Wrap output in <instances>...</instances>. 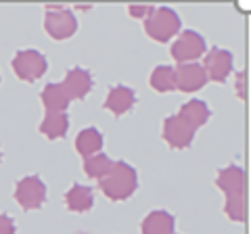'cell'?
Wrapping results in <instances>:
<instances>
[{
  "instance_id": "obj_14",
  "label": "cell",
  "mask_w": 251,
  "mask_h": 234,
  "mask_svg": "<svg viewBox=\"0 0 251 234\" xmlns=\"http://www.w3.org/2000/svg\"><path fill=\"white\" fill-rule=\"evenodd\" d=\"M174 228H176V220L166 209L149 211L143 224H140V232L143 234H174Z\"/></svg>"
},
{
  "instance_id": "obj_12",
  "label": "cell",
  "mask_w": 251,
  "mask_h": 234,
  "mask_svg": "<svg viewBox=\"0 0 251 234\" xmlns=\"http://www.w3.org/2000/svg\"><path fill=\"white\" fill-rule=\"evenodd\" d=\"M216 186L226 197L245 194V169L241 165H228V167L220 169L216 176Z\"/></svg>"
},
{
  "instance_id": "obj_21",
  "label": "cell",
  "mask_w": 251,
  "mask_h": 234,
  "mask_svg": "<svg viewBox=\"0 0 251 234\" xmlns=\"http://www.w3.org/2000/svg\"><path fill=\"white\" fill-rule=\"evenodd\" d=\"M224 213L228 215V220H232V222H245V215H247L245 194H232V197H226Z\"/></svg>"
},
{
  "instance_id": "obj_13",
  "label": "cell",
  "mask_w": 251,
  "mask_h": 234,
  "mask_svg": "<svg viewBox=\"0 0 251 234\" xmlns=\"http://www.w3.org/2000/svg\"><path fill=\"white\" fill-rule=\"evenodd\" d=\"M176 115L184 123H188V126H191L195 132H197L201 126H205V123L209 121L211 109H209V105L205 103V100L193 98V100H188V103H184L182 107H180V111Z\"/></svg>"
},
{
  "instance_id": "obj_6",
  "label": "cell",
  "mask_w": 251,
  "mask_h": 234,
  "mask_svg": "<svg viewBox=\"0 0 251 234\" xmlns=\"http://www.w3.org/2000/svg\"><path fill=\"white\" fill-rule=\"evenodd\" d=\"M13 197L23 211H36L46 201V184L40 176H25L15 184Z\"/></svg>"
},
{
  "instance_id": "obj_22",
  "label": "cell",
  "mask_w": 251,
  "mask_h": 234,
  "mask_svg": "<svg viewBox=\"0 0 251 234\" xmlns=\"http://www.w3.org/2000/svg\"><path fill=\"white\" fill-rule=\"evenodd\" d=\"M155 11V6H128V13H130V17H134V19H147V17H151V13Z\"/></svg>"
},
{
  "instance_id": "obj_2",
  "label": "cell",
  "mask_w": 251,
  "mask_h": 234,
  "mask_svg": "<svg viewBox=\"0 0 251 234\" xmlns=\"http://www.w3.org/2000/svg\"><path fill=\"white\" fill-rule=\"evenodd\" d=\"M180 27H182L180 15L170 6H155L151 17L145 19V34L159 44H166L178 36Z\"/></svg>"
},
{
  "instance_id": "obj_9",
  "label": "cell",
  "mask_w": 251,
  "mask_h": 234,
  "mask_svg": "<svg viewBox=\"0 0 251 234\" xmlns=\"http://www.w3.org/2000/svg\"><path fill=\"white\" fill-rule=\"evenodd\" d=\"M92 86H94L92 73L88 71V69H84V67L69 69V71L65 73V77H63V82H61V88L67 94L69 100L86 98L92 92Z\"/></svg>"
},
{
  "instance_id": "obj_3",
  "label": "cell",
  "mask_w": 251,
  "mask_h": 234,
  "mask_svg": "<svg viewBox=\"0 0 251 234\" xmlns=\"http://www.w3.org/2000/svg\"><path fill=\"white\" fill-rule=\"evenodd\" d=\"M44 32L52 40H69L77 32V19L72 9L61 4H49L44 9Z\"/></svg>"
},
{
  "instance_id": "obj_5",
  "label": "cell",
  "mask_w": 251,
  "mask_h": 234,
  "mask_svg": "<svg viewBox=\"0 0 251 234\" xmlns=\"http://www.w3.org/2000/svg\"><path fill=\"white\" fill-rule=\"evenodd\" d=\"M205 48H207L205 38H203L199 32H195V29H184V32H180V36L172 42L170 54H172V59H174L178 65L195 63V61L201 59L203 54L207 52Z\"/></svg>"
},
{
  "instance_id": "obj_19",
  "label": "cell",
  "mask_w": 251,
  "mask_h": 234,
  "mask_svg": "<svg viewBox=\"0 0 251 234\" xmlns=\"http://www.w3.org/2000/svg\"><path fill=\"white\" fill-rule=\"evenodd\" d=\"M149 86L159 92V94H168V92L176 90V80H174V67L172 65H157L151 77H149Z\"/></svg>"
},
{
  "instance_id": "obj_4",
  "label": "cell",
  "mask_w": 251,
  "mask_h": 234,
  "mask_svg": "<svg viewBox=\"0 0 251 234\" xmlns=\"http://www.w3.org/2000/svg\"><path fill=\"white\" fill-rule=\"evenodd\" d=\"M11 69L21 82L34 84L46 73V69H49V61H46V57L40 50L23 48V50L15 52V57L11 59Z\"/></svg>"
},
{
  "instance_id": "obj_16",
  "label": "cell",
  "mask_w": 251,
  "mask_h": 234,
  "mask_svg": "<svg viewBox=\"0 0 251 234\" xmlns=\"http://www.w3.org/2000/svg\"><path fill=\"white\" fill-rule=\"evenodd\" d=\"M103 144H105V138L100 134V130L97 128H84L75 136V151L80 153L82 159H88L92 155L100 153Z\"/></svg>"
},
{
  "instance_id": "obj_15",
  "label": "cell",
  "mask_w": 251,
  "mask_h": 234,
  "mask_svg": "<svg viewBox=\"0 0 251 234\" xmlns=\"http://www.w3.org/2000/svg\"><path fill=\"white\" fill-rule=\"evenodd\" d=\"M63 203H65V207L69 211L74 213H86L90 211L92 205H94V192L90 186H84V184H74L72 188L65 192V197H63Z\"/></svg>"
},
{
  "instance_id": "obj_10",
  "label": "cell",
  "mask_w": 251,
  "mask_h": 234,
  "mask_svg": "<svg viewBox=\"0 0 251 234\" xmlns=\"http://www.w3.org/2000/svg\"><path fill=\"white\" fill-rule=\"evenodd\" d=\"M174 80H176V90L188 92V94L201 90L209 82L201 63H182L174 67Z\"/></svg>"
},
{
  "instance_id": "obj_18",
  "label": "cell",
  "mask_w": 251,
  "mask_h": 234,
  "mask_svg": "<svg viewBox=\"0 0 251 234\" xmlns=\"http://www.w3.org/2000/svg\"><path fill=\"white\" fill-rule=\"evenodd\" d=\"M69 130L67 113H46L40 123V134L49 140H61Z\"/></svg>"
},
{
  "instance_id": "obj_7",
  "label": "cell",
  "mask_w": 251,
  "mask_h": 234,
  "mask_svg": "<svg viewBox=\"0 0 251 234\" xmlns=\"http://www.w3.org/2000/svg\"><path fill=\"white\" fill-rule=\"evenodd\" d=\"M203 69H205L207 80L216 82V84H224L228 80V75L232 73L234 67V57L228 48H218L214 46L209 52L203 54Z\"/></svg>"
},
{
  "instance_id": "obj_17",
  "label": "cell",
  "mask_w": 251,
  "mask_h": 234,
  "mask_svg": "<svg viewBox=\"0 0 251 234\" xmlns=\"http://www.w3.org/2000/svg\"><path fill=\"white\" fill-rule=\"evenodd\" d=\"M40 100L46 109V113H67V107L72 100L63 92L61 84H46L40 92Z\"/></svg>"
},
{
  "instance_id": "obj_11",
  "label": "cell",
  "mask_w": 251,
  "mask_h": 234,
  "mask_svg": "<svg viewBox=\"0 0 251 234\" xmlns=\"http://www.w3.org/2000/svg\"><path fill=\"white\" fill-rule=\"evenodd\" d=\"M134 103H136V92L132 90L130 86L117 84V86H111V90H109L103 107L109 113H113L115 117H122L134 107Z\"/></svg>"
},
{
  "instance_id": "obj_24",
  "label": "cell",
  "mask_w": 251,
  "mask_h": 234,
  "mask_svg": "<svg viewBox=\"0 0 251 234\" xmlns=\"http://www.w3.org/2000/svg\"><path fill=\"white\" fill-rule=\"evenodd\" d=\"M245 77H247V73L243 71H237V86H234V88H237V96L241 98V100H245Z\"/></svg>"
},
{
  "instance_id": "obj_20",
  "label": "cell",
  "mask_w": 251,
  "mask_h": 234,
  "mask_svg": "<svg viewBox=\"0 0 251 234\" xmlns=\"http://www.w3.org/2000/svg\"><path fill=\"white\" fill-rule=\"evenodd\" d=\"M82 167H84V174L92 178V180H103L113 167V159L107 157L105 153H97V155H92V157L84 159Z\"/></svg>"
},
{
  "instance_id": "obj_23",
  "label": "cell",
  "mask_w": 251,
  "mask_h": 234,
  "mask_svg": "<svg viewBox=\"0 0 251 234\" xmlns=\"http://www.w3.org/2000/svg\"><path fill=\"white\" fill-rule=\"evenodd\" d=\"M15 220L9 213H0V234H15Z\"/></svg>"
},
{
  "instance_id": "obj_8",
  "label": "cell",
  "mask_w": 251,
  "mask_h": 234,
  "mask_svg": "<svg viewBox=\"0 0 251 234\" xmlns=\"http://www.w3.org/2000/svg\"><path fill=\"white\" fill-rule=\"evenodd\" d=\"M161 136L168 142V146H172V149H176V151H184L193 144L195 130L188 126V123H184L178 115H170L163 119Z\"/></svg>"
},
{
  "instance_id": "obj_1",
  "label": "cell",
  "mask_w": 251,
  "mask_h": 234,
  "mask_svg": "<svg viewBox=\"0 0 251 234\" xmlns=\"http://www.w3.org/2000/svg\"><path fill=\"white\" fill-rule=\"evenodd\" d=\"M99 188L109 201H126L138 188V174L128 161H113L111 171L99 180Z\"/></svg>"
},
{
  "instance_id": "obj_25",
  "label": "cell",
  "mask_w": 251,
  "mask_h": 234,
  "mask_svg": "<svg viewBox=\"0 0 251 234\" xmlns=\"http://www.w3.org/2000/svg\"><path fill=\"white\" fill-rule=\"evenodd\" d=\"M0 161H2V151H0Z\"/></svg>"
}]
</instances>
